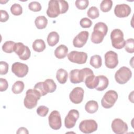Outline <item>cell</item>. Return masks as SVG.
I'll list each match as a JSON object with an SVG mask.
<instances>
[{"label": "cell", "instance_id": "6da1fadb", "mask_svg": "<svg viewBox=\"0 0 134 134\" xmlns=\"http://www.w3.org/2000/svg\"><path fill=\"white\" fill-rule=\"evenodd\" d=\"M69 9L68 3L64 0H51L48 3L47 14L50 18H55L65 13Z\"/></svg>", "mask_w": 134, "mask_h": 134}, {"label": "cell", "instance_id": "7a4b0ae2", "mask_svg": "<svg viewBox=\"0 0 134 134\" xmlns=\"http://www.w3.org/2000/svg\"><path fill=\"white\" fill-rule=\"evenodd\" d=\"M108 31V27L106 24L103 22L96 23L93 28V31L91 35V40L94 43H101L104 37Z\"/></svg>", "mask_w": 134, "mask_h": 134}, {"label": "cell", "instance_id": "3957f363", "mask_svg": "<svg viewBox=\"0 0 134 134\" xmlns=\"http://www.w3.org/2000/svg\"><path fill=\"white\" fill-rule=\"evenodd\" d=\"M41 95L40 93L35 89H29L26 92V96L24 98V106L28 109L35 108Z\"/></svg>", "mask_w": 134, "mask_h": 134}, {"label": "cell", "instance_id": "277c9868", "mask_svg": "<svg viewBox=\"0 0 134 134\" xmlns=\"http://www.w3.org/2000/svg\"><path fill=\"white\" fill-rule=\"evenodd\" d=\"M111 44L114 48L117 49L123 48L125 44L123 32L119 29H114L110 34Z\"/></svg>", "mask_w": 134, "mask_h": 134}, {"label": "cell", "instance_id": "5b68a950", "mask_svg": "<svg viewBox=\"0 0 134 134\" xmlns=\"http://www.w3.org/2000/svg\"><path fill=\"white\" fill-rule=\"evenodd\" d=\"M131 76L132 72L130 69L124 66L121 67L115 74L116 81L120 84H126Z\"/></svg>", "mask_w": 134, "mask_h": 134}, {"label": "cell", "instance_id": "8992f818", "mask_svg": "<svg viewBox=\"0 0 134 134\" xmlns=\"http://www.w3.org/2000/svg\"><path fill=\"white\" fill-rule=\"evenodd\" d=\"M117 98V93L114 90H109L106 92L101 100L102 106L105 108H110L114 106Z\"/></svg>", "mask_w": 134, "mask_h": 134}, {"label": "cell", "instance_id": "52a82bcc", "mask_svg": "<svg viewBox=\"0 0 134 134\" xmlns=\"http://www.w3.org/2000/svg\"><path fill=\"white\" fill-rule=\"evenodd\" d=\"M79 128L80 131L84 133H91L97 130L98 125L93 119H86L80 122Z\"/></svg>", "mask_w": 134, "mask_h": 134}, {"label": "cell", "instance_id": "ba28073f", "mask_svg": "<svg viewBox=\"0 0 134 134\" xmlns=\"http://www.w3.org/2000/svg\"><path fill=\"white\" fill-rule=\"evenodd\" d=\"M14 52L22 60H27L30 57L31 52L29 48L21 42H17L15 44Z\"/></svg>", "mask_w": 134, "mask_h": 134}, {"label": "cell", "instance_id": "9c48e42d", "mask_svg": "<svg viewBox=\"0 0 134 134\" xmlns=\"http://www.w3.org/2000/svg\"><path fill=\"white\" fill-rule=\"evenodd\" d=\"M68 58L71 62L82 64L86 63L87 59V54L84 52L72 51L68 54Z\"/></svg>", "mask_w": 134, "mask_h": 134}, {"label": "cell", "instance_id": "30bf717a", "mask_svg": "<svg viewBox=\"0 0 134 134\" xmlns=\"http://www.w3.org/2000/svg\"><path fill=\"white\" fill-rule=\"evenodd\" d=\"M49 125L54 130H59L62 126L61 118L59 112L57 110H53L48 117Z\"/></svg>", "mask_w": 134, "mask_h": 134}, {"label": "cell", "instance_id": "8fae6325", "mask_svg": "<svg viewBox=\"0 0 134 134\" xmlns=\"http://www.w3.org/2000/svg\"><path fill=\"white\" fill-rule=\"evenodd\" d=\"M113 131L116 134H123L128 131V125L120 118L115 119L111 125Z\"/></svg>", "mask_w": 134, "mask_h": 134}, {"label": "cell", "instance_id": "7c38bea8", "mask_svg": "<svg viewBox=\"0 0 134 134\" xmlns=\"http://www.w3.org/2000/svg\"><path fill=\"white\" fill-rule=\"evenodd\" d=\"M28 66L27 64L16 62L12 66V71L18 77H25L28 72Z\"/></svg>", "mask_w": 134, "mask_h": 134}, {"label": "cell", "instance_id": "4fadbf2b", "mask_svg": "<svg viewBox=\"0 0 134 134\" xmlns=\"http://www.w3.org/2000/svg\"><path fill=\"white\" fill-rule=\"evenodd\" d=\"M105 64L109 69L115 68L118 64V55L117 53L113 51H107L104 56Z\"/></svg>", "mask_w": 134, "mask_h": 134}, {"label": "cell", "instance_id": "5bb4252c", "mask_svg": "<svg viewBox=\"0 0 134 134\" xmlns=\"http://www.w3.org/2000/svg\"><path fill=\"white\" fill-rule=\"evenodd\" d=\"M79 117V112L76 109L70 110L64 119L65 127L68 129L72 128L75 125Z\"/></svg>", "mask_w": 134, "mask_h": 134}, {"label": "cell", "instance_id": "9a60e30c", "mask_svg": "<svg viewBox=\"0 0 134 134\" xmlns=\"http://www.w3.org/2000/svg\"><path fill=\"white\" fill-rule=\"evenodd\" d=\"M84 91L80 87L74 88L70 93L69 98L70 100L74 104H78L81 103L83 99Z\"/></svg>", "mask_w": 134, "mask_h": 134}, {"label": "cell", "instance_id": "2e32d148", "mask_svg": "<svg viewBox=\"0 0 134 134\" xmlns=\"http://www.w3.org/2000/svg\"><path fill=\"white\" fill-rule=\"evenodd\" d=\"M115 15L119 18L128 17L131 13L130 7L126 4H118L114 9Z\"/></svg>", "mask_w": 134, "mask_h": 134}, {"label": "cell", "instance_id": "e0dca14e", "mask_svg": "<svg viewBox=\"0 0 134 134\" xmlns=\"http://www.w3.org/2000/svg\"><path fill=\"white\" fill-rule=\"evenodd\" d=\"M89 36L87 31H82L77 35L73 40V44L75 47L82 48L86 43Z\"/></svg>", "mask_w": 134, "mask_h": 134}, {"label": "cell", "instance_id": "ac0fdd59", "mask_svg": "<svg viewBox=\"0 0 134 134\" xmlns=\"http://www.w3.org/2000/svg\"><path fill=\"white\" fill-rule=\"evenodd\" d=\"M69 78L70 82L73 84H77L84 82V77L81 69L71 70L69 74Z\"/></svg>", "mask_w": 134, "mask_h": 134}, {"label": "cell", "instance_id": "d6986e66", "mask_svg": "<svg viewBox=\"0 0 134 134\" xmlns=\"http://www.w3.org/2000/svg\"><path fill=\"white\" fill-rule=\"evenodd\" d=\"M98 76H96L94 74L89 75L84 81L86 87L90 89L95 88L98 85Z\"/></svg>", "mask_w": 134, "mask_h": 134}, {"label": "cell", "instance_id": "ffe728a7", "mask_svg": "<svg viewBox=\"0 0 134 134\" xmlns=\"http://www.w3.org/2000/svg\"><path fill=\"white\" fill-rule=\"evenodd\" d=\"M68 47L64 44H60L55 49L54 51V55L58 59H61L68 55Z\"/></svg>", "mask_w": 134, "mask_h": 134}, {"label": "cell", "instance_id": "44dd1931", "mask_svg": "<svg viewBox=\"0 0 134 134\" xmlns=\"http://www.w3.org/2000/svg\"><path fill=\"white\" fill-rule=\"evenodd\" d=\"M98 78L99 82L98 85L95 89L98 91H102L107 87L109 84V81L106 76L102 75H98Z\"/></svg>", "mask_w": 134, "mask_h": 134}, {"label": "cell", "instance_id": "7402d4cb", "mask_svg": "<svg viewBox=\"0 0 134 134\" xmlns=\"http://www.w3.org/2000/svg\"><path fill=\"white\" fill-rule=\"evenodd\" d=\"M47 40L49 46L53 47L59 42V35L56 31H52L49 34Z\"/></svg>", "mask_w": 134, "mask_h": 134}, {"label": "cell", "instance_id": "603a6c76", "mask_svg": "<svg viewBox=\"0 0 134 134\" xmlns=\"http://www.w3.org/2000/svg\"><path fill=\"white\" fill-rule=\"evenodd\" d=\"M98 109V103L93 100L88 101L85 105V110L89 114H94L97 111Z\"/></svg>", "mask_w": 134, "mask_h": 134}, {"label": "cell", "instance_id": "cb8c5ba5", "mask_svg": "<svg viewBox=\"0 0 134 134\" xmlns=\"http://www.w3.org/2000/svg\"><path fill=\"white\" fill-rule=\"evenodd\" d=\"M68 77L67 71L63 69H59L56 73V78L60 84H64L66 82Z\"/></svg>", "mask_w": 134, "mask_h": 134}, {"label": "cell", "instance_id": "d4e9b609", "mask_svg": "<svg viewBox=\"0 0 134 134\" xmlns=\"http://www.w3.org/2000/svg\"><path fill=\"white\" fill-rule=\"evenodd\" d=\"M32 49L36 52H42L46 49V44L44 41L41 39L35 40L32 43Z\"/></svg>", "mask_w": 134, "mask_h": 134}, {"label": "cell", "instance_id": "484cf974", "mask_svg": "<svg viewBox=\"0 0 134 134\" xmlns=\"http://www.w3.org/2000/svg\"><path fill=\"white\" fill-rule=\"evenodd\" d=\"M35 24L38 29H44L48 24V19L44 16H39L35 19Z\"/></svg>", "mask_w": 134, "mask_h": 134}, {"label": "cell", "instance_id": "4316f807", "mask_svg": "<svg viewBox=\"0 0 134 134\" xmlns=\"http://www.w3.org/2000/svg\"><path fill=\"white\" fill-rule=\"evenodd\" d=\"M90 64L95 69H98L101 67L102 64V58L99 55H94L91 57Z\"/></svg>", "mask_w": 134, "mask_h": 134}, {"label": "cell", "instance_id": "83f0119b", "mask_svg": "<svg viewBox=\"0 0 134 134\" xmlns=\"http://www.w3.org/2000/svg\"><path fill=\"white\" fill-rule=\"evenodd\" d=\"M25 85L23 81H17L12 86V91L13 93L18 94L21 93L24 89Z\"/></svg>", "mask_w": 134, "mask_h": 134}, {"label": "cell", "instance_id": "f1b7e54d", "mask_svg": "<svg viewBox=\"0 0 134 134\" xmlns=\"http://www.w3.org/2000/svg\"><path fill=\"white\" fill-rule=\"evenodd\" d=\"M34 89L38 91L41 94V96H44L48 93L44 82H39L36 83L34 86Z\"/></svg>", "mask_w": 134, "mask_h": 134}, {"label": "cell", "instance_id": "f546056e", "mask_svg": "<svg viewBox=\"0 0 134 134\" xmlns=\"http://www.w3.org/2000/svg\"><path fill=\"white\" fill-rule=\"evenodd\" d=\"M15 42L12 41H7L2 46V50L6 53H10L14 52V47Z\"/></svg>", "mask_w": 134, "mask_h": 134}, {"label": "cell", "instance_id": "4dcf8cb0", "mask_svg": "<svg viewBox=\"0 0 134 134\" xmlns=\"http://www.w3.org/2000/svg\"><path fill=\"white\" fill-rule=\"evenodd\" d=\"M113 6V2L111 0H103L100 4V10L103 12H109Z\"/></svg>", "mask_w": 134, "mask_h": 134}, {"label": "cell", "instance_id": "1f68e13d", "mask_svg": "<svg viewBox=\"0 0 134 134\" xmlns=\"http://www.w3.org/2000/svg\"><path fill=\"white\" fill-rule=\"evenodd\" d=\"M87 16L91 19H95L99 17V12L98 9L95 6L91 7L87 12Z\"/></svg>", "mask_w": 134, "mask_h": 134}, {"label": "cell", "instance_id": "d6a6232c", "mask_svg": "<svg viewBox=\"0 0 134 134\" xmlns=\"http://www.w3.org/2000/svg\"><path fill=\"white\" fill-rule=\"evenodd\" d=\"M46 83L48 93H53L57 88V85L52 79H47L44 81Z\"/></svg>", "mask_w": 134, "mask_h": 134}, {"label": "cell", "instance_id": "836d02e7", "mask_svg": "<svg viewBox=\"0 0 134 134\" xmlns=\"http://www.w3.org/2000/svg\"><path fill=\"white\" fill-rule=\"evenodd\" d=\"M125 50L130 53H132L134 52V39L133 38L128 39L125 41Z\"/></svg>", "mask_w": 134, "mask_h": 134}, {"label": "cell", "instance_id": "e575fe53", "mask_svg": "<svg viewBox=\"0 0 134 134\" xmlns=\"http://www.w3.org/2000/svg\"><path fill=\"white\" fill-rule=\"evenodd\" d=\"M10 12L13 15L19 16L22 14L23 8L20 4L15 3L12 5L10 7Z\"/></svg>", "mask_w": 134, "mask_h": 134}, {"label": "cell", "instance_id": "d590c367", "mask_svg": "<svg viewBox=\"0 0 134 134\" xmlns=\"http://www.w3.org/2000/svg\"><path fill=\"white\" fill-rule=\"evenodd\" d=\"M89 1L88 0H76L75 4L77 9L83 10L85 9L88 6Z\"/></svg>", "mask_w": 134, "mask_h": 134}, {"label": "cell", "instance_id": "8d00e7d4", "mask_svg": "<svg viewBox=\"0 0 134 134\" xmlns=\"http://www.w3.org/2000/svg\"><path fill=\"white\" fill-rule=\"evenodd\" d=\"M28 8L30 10L33 11L34 12H37L41 10V6L39 2L36 1H34L28 4Z\"/></svg>", "mask_w": 134, "mask_h": 134}, {"label": "cell", "instance_id": "74e56055", "mask_svg": "<svg viewBox=\"0 0 134 134\" xmlns=\"http://www.w3.org/2000/svg\"><path fill=\"white\" fill-rule=\"evenodd\" d=\"M36 111L39 116L41 117H45L48 113L49 108L45 106L41 105L38 107Z\"/></svg>", "mask_w": 134, "mask_h": 134}, {"label": "cell", "instance_id": "f35d334b", "mask_svg": "<svg viewBox=\"0 0 134 134\" xmlns=\"http://www.w3.org/2000/svg\"><path fill=\"white\" fill-rule=\"evenodd\" d=\"M80 26L84 28H90L92 25V21L88 18L84 17L81 19L80 21Z\"/></svg>", "mask_w": 134, "mask_h": 134}, {"label": "cell", "instance_id": "ab89813d", "mask_svg": "<svg viewBox=\"0 0 134 134\" xmlns=\"http://www.w3.org/2000/svg\"><path fill=\"white\" fill-rule=\"evenodd\" d=\"M8 71V64L5 61L0 62V74L5 75Z\"/></svg>", "mask_w": 134, "mask_h": 134}, {"label": "cell", "instance_id": "60d3db41", "mask_svg": "<svg viewBox=\"0 0 134 134\" xmlns=\"http://www.w3.org/2000/svg\"><path fill=\"white\" fill-rule=\"evenodd\" d=\"M8 87V84L5 79H0V91L3 92L6 91Z\"/></svg>", "mask_w": 134, "mask_h": 134}, {"label": "cell", "instance_id": "b9f144b4", "mask_svg": "<svg viewBox=\"0 0 134 134\" xmlns=\"http://www.w3.org/2000/svg\"><path fill=\"white\" fill-rule=\"evenodd\" d=\"M1 14V22L4 23L6 22L9 19V15L8 13L5 10H0Z\"/></svg>", "mask_w": 134, "mask_h": 134}, {"label": "cell", "instance_id": "7bdbcfd3", "mask_svg": "<svg viewBox=\"0 0 134 134\" xmlns=\"http://www.w3.org/2000/svg\"><path fill=\"white\" fill-rule=\"evenodd\" d=\"M17 133H25V134H28L29 132H28V131L27 130V128H25V127H20L19 128L17 131L16 132Z\"/></svg>", "mask_w": 134, "mask_h": 134}]
</instances>
